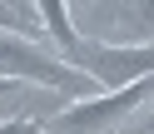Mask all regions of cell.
<instances>
[{"instance_id":"cell-1","label":"cell","mask_w":154,"mask_h":134,"mask_svg":"<svg viewBox=\"0 0 154 134\" xmlns=\"http://www.w3.org/2000/svg\"><path fill=\"white\" fill-rule=\"evenodd\" d=\"M0 75H5V80H20V84H45V90L70 94V99L100 94V84L85 70H75L70 60L40 50L30 35H15V30H0Z\"/></svg>"},{"instance_id":"cell-2","label":"cell","mask_w":154,"mask_h":134,"mask_svg":"<svg viewBox=\"0 0 154 134\" xmlns=\"http://www.w3.org/2000/svg\"><path fill=\"white\" fill-rule=\"evenodd\" d=\"M154 99V75L149 80H134L124 90H104L90 94V99H70L45 119V134H114V124L124 119L129 109Z\"/></svg>"},{"instance_id":"cell-3","label":"cell","mask_w":154,"mask_h":134,"mask_svg":"<svg viewBox=\"0 0 154 134\" xmlns=\"http://www.w3.org/2000/svg\"><path fill=\"white\" fill-rule=\"evenodd\" d=\"M70 65L85 70L100 90H124V84L154 75V45H104V40H85L80 35Z\"/></svg>"},{"instance_id":"cell-4","label":"cell","mask_w":154,"mask_h":134,"mask_svg":"<svg viewBox=\"0 0 154 134\" xmlns=\"http://www.w3.org/2000/svg\"><path fill=\"white\" fill-rule=\"evenodd\" d=\"M35 20L50 30V40L60 45V55L70 60V55H75V45H80V35H75V25H70V10H65V0H35Z\"/></svg>"},{"instance_id":"cell-5","label":"cell","mask_w":154,"mask_h":134,"mask_svg":"<svg viewBox=\"0 0 154 134\" xmlns=\"http://www.w3.org/2000/svg\"><path fill=\"white\" fill-rule=\"evenodd\" d=\"M45 129V119L40 114H15V119H5L0 124V134H40Z\"/></svg>"},{"instance_id":"cell-6","label":"cell","mask_w":154,"mask_h":134,"mask_svg":"<svg viewBox=\"0 0 154 134\" xmlns=\"http://www.w3.org/2000/svg\"><path fill=\"white\" fill-rule=\"evenodd\" d=\"M0 30H15V35H20V30H35V20H25L20 10H10V5L0 0Z\"/></svg>"},{"instance_id":"cell-7","label":"cell","mask_w":154,"mask_h":134,"mask_svg":"<svg viewBox=\"0 0 154 134\" xmlns=\"http://www.w3.org/2000/svg\"><path fill=\"white\" fill-rule=\"evenodd\" d=\"M124 134H154V109H149V114H144V119H139V124H129V129H124Z\"/></svg>"},{"instance_id":"cell-8","label":"cell","mask_w":154,"mask_h":134,"mask_svg":"<svg viewBox=\"0 0 154 134\" xmlns=\"http://www.w3.org/2000/svg\"><path fill=\"white\" fill-rule=\"evenodd\" d=\"M15 94H20V80H5L0 75V99H15Z\"/></svg>"},{"instance_id":"cell-9","label":"cell","mask_w":154,"mask_h":134,"mask_svg":"<svg viewBox=\"0 0 154 134\" xmlns=\"http://www.w3.org/2000/svg\"><path fill=\"white\" fill-rule=\"evenodd\" d=\"M40 134H45V129H40Z\"/></svg>"}]
</instances>
